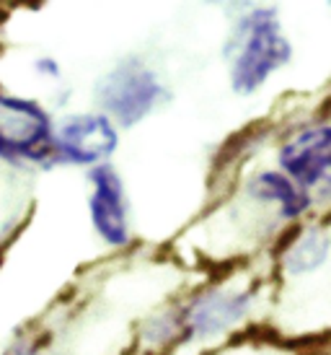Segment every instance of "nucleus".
Returning <instances> with one entry per match:
<instances>
[{
    "mask_svg": "<svg viewBox=\"0 0 331 355\" xmlns=\"http://www.w3.org/2000/svg\"><path fill=\"white\" fill-rule=\"evenodd\" d=\"M290 58L292 44L285 37L277 10L256 6L238 19L233 37L228 42L231 89L249 96L262 89L272 73L285 68Z\"/></svg>",
    "mask_w": 331,
    "mask_h": 355,
    "instance_id": "obj_1",
    "label": "nucleus"
},
{
    "mask_svg": "<svg viewBox=\"0 0 331 355\" xmlns=\"http://www.w3.org/2000/svg\"><path fill=\"white\" fill-rule=\"evenodd\" d=\"M0 158L10 164L57 161L55 128L44 107L0 91Z\"/></svg>",
    "mask_w": 331,
    "mask_h": 355,
    "instance_id": "obj_2",
    "label": "nucleus"
},
{
    "mask_svg": "<svg viewBox=\"0 0 331 355\" xmlns=\"http://www.w3.org/2000/svg\"><path fill=\"white\" fill-rule=\"evenodd\" d=\"M163 96V86L143 60L129 58L117 62L96 86L98 107L122 128L145 119Z\"/></svg>",
    "mask_w": 331,
    "mask_h": 355,
    "instance_id": "obj_3",
    "label": "nucleus"
},
{
    "mask_svg": "<svg viewBox=\"0 0 331 355\" xmlns=\"http://www.w3.org/2000/svg\"><path fill=\"white\" fill-rule=\"evenodd\" d=\"M119 143V132L107 114H73L55 130V156L62 164L96 168Z\"/></svg>",
    "mask_w": 331,
    "mask_h": 355,
    "instance_id": "obj_4",
    "label": "nucleus"
},
{
    "mask_svg": "<svg viewBox=\"0 0 331 355\" xmlns=\"http://www.w3.org/2000/svg\"><path fill=\"white\" fill-rule=\"evenodd\" d=\"M280 166L303 189L331 187V125H308L298 130L283 148Z\"/></svg>",
    "mask_w": 331,
    "mask_h": 355,
    "instance_id": "obj_5",
    "label": "nucleus"
},
{
    "mask_svg": "<svg viewBox=\"0 0 331 355\" xmlns=\"http://www.w3.org/2000/svg\"><path fill=\"white\" fill-rule=\"evenodd\" d=\"M91 223L96 228V234L109 247H125L132 231H129V210H127L125 184L119 171L111 164H101V166L91 168Z\"/></svg>",
    "mask_w": 331,
    "mask_h": 355,
    "instance_id": "obj_6",
    "label": "nucleus"
},
{
    "mask_svg": "<svg viewBox=\"0 0 331 355\" xmlns=\"http://www.w3.org/2000/svg\"><path fill=\"white\" fill-rule=\"evenodd\" d=\"M251 306L249 293H228V291H213L199 296L195 304L184 309L179 329H184L186 337H207L223 332L228 327L238 324Z\"/></svg>",
    "mask_w": 331,
    "mask_h": 355,
    "instance_id": "obj_7",
    "label": "nucleus"
},
{
    "mask_svg": "<svg viewBox=\"0 0 331 355\" xmlns=\"http://www.w3.org/2000/svg\"><path fill=\"white\" fill-rule=\"evenodd\" d=\"M249 195L253 200H262V202H277L280 216L285 220L301 218L313 202L311 192L303 189L301 184H295L285 171H262V174H256L251 179V184H249Z\"/></svg>",
    "mask_w": 331,
    "mask_h": 355,
    "instance_id": "obj_8",
    "label": "nucleus"
},
{
    "mask_svg": "<svg viewBox=\"0 0 331 355\" xmlns=\"http://www.w3.org/2000/svg\"><path fill=\"white\" fill-rule=\"evenodd\" d=\"M331 249V239L326 231L321 228H313V231H305L301 236L292 241L287 247V254H285V270L290 275H305V272H313L326 262Z\"/></svg>",
    "mask_w": 331,
    "mask_h": 355,
    "instance_id": "obj_9",
    "label": "nucleus"
},
{
    "mask_svg": "<svg viewBox=\"0 0 331 355\" xmlns=\"http://www.w3.org/2000/svg\"><path fill=\"white\" fill-rule=\"evenodd\" d=\"M37 70H39V73H44V76H49V78H57V76H60L57 62H55V60H49V58L37 60Z\"/></svg>",
    "mask_w": 331,
    "mask_h": 355,
    "instance_id": "obj_10",
    "label": "nucleus"
},
{
    "mask_svg": "<svg viewBox=\"0 0 331 355\" xmlns=\"http://www.w3.org/2000/svg\"><path fill=\"white\" fill-rule=\"evenodd\" d=\"M24 355H37V353H24Z\"/></svg>",
    "mask_w": 331,
    "mask_h": 355,
    "instance_id": "obj_11",
    "label": "nucleus"
}]
</instances>
